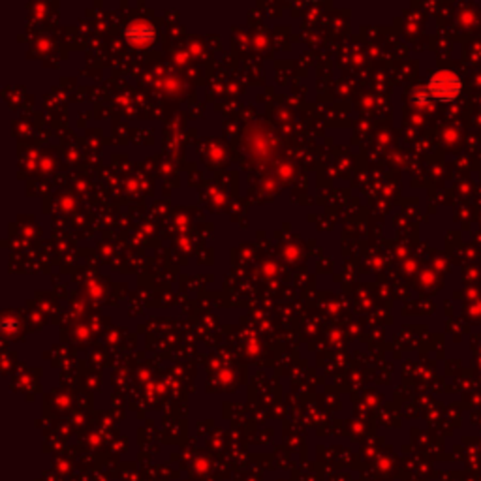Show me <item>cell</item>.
<instances>
[{
    "label": "cell",
    "mask_w": 481,
    "mask_h": 481,
    "mask_svg": "<svg viewBox=\"0 0 481 481\" xmlns=\"http://www.w3.org/2000/svg\"><path fill=\"white\" fill-rule=\"evenodd\" d=\"M429 100H453L461 92V79L451 72L434 73L433 79L425 87Z\"/></svg>",
    "instance_id": "cell-1"
},
{
    "label": "cell",
    "mask_w": 481,
    "mask_h": 481,
    "mask_svg": "<svg viewBox=\"0 0 481 481\" xmlns=\"http://www.w3.org/2000/svg\"><path fill=\"white\" fill-rule=\"evenodd\" d=\"M155 36H157L155 27L145 23V21H136V23L128 24L127 30H124V38L128 42L134 43V45H141V48L155 42Z\"/></svg>",
    "instance_id": "cell-2"
}]
</instances>
